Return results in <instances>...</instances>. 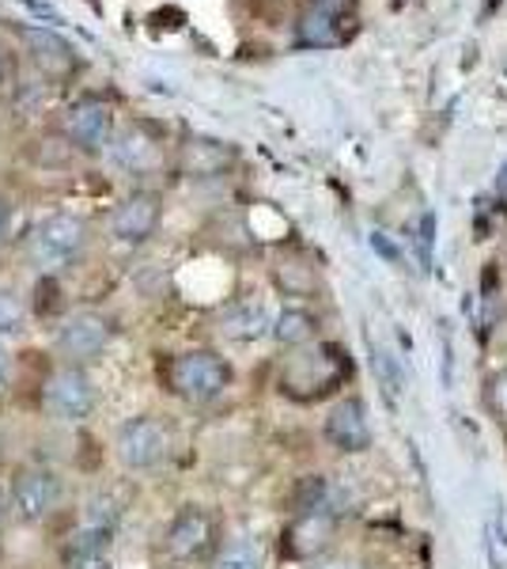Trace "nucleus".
Wrapping results in <instances>:
<instances>
[{"mask_svg":"<svg viewBox=\"0 0 507 569\" xmlns=\"http://www.w3.org/2000/svg\"><path fill=\"white\" fill-rule=\"evenodd\" d=\"M348 383H353V357L345 346L326 342V338L303 346V350H288L276 369V391L300 407L322 399L334 402L337 395H345Z\"/></svg>","mask_w":507,"mask_h":569,"instance_id":"f257e3e1","label":"nucleus"},{"mask_svg":"<svg viewBox=\"0 0 507 569\" xmlns=\"http://www.w3.org/2000/svg\"><path fill=\"white\" fill-rule=\"evenodd\" d=\"M155 383L186 407H212L235 388V365L212 346H186L155 361Z\"/></svg>","mask_w":507,"mask_h":569,"instance_id":"f03ea898","label":"nucleus"},{"mask_svg":"<svg viewBox=\"0 0 507 569\" xmlns=\"http://www.w3.org/2000/svg\"><path fill=\"white\" fill-rule=\"evenodd\" d=\"M8 498H12V525L42 528L64 512L69 501V482L58 467L50 463H20L8 475Z\"/></svg>","mask_w":507,"mask_h":569,"instance_id":"7ed1b4c3","label":"nucleus"},{"mask_svg":"<svg viewBox=\"0 0 507 569\" xmlns=\"http://www.w3.org/2000/svg\"><path fill=\"white\" fill-rule=\"evenodd\" d=\"M110 452L114 463L125 475H152L171 460L174 452V426L160 410H141L129 415L110 437Z\"/></svg>","mask_w":507,"mask_h":569,"instance_id":"20e7f679","label":"nucleus"},{"mask_svg":"<svg viewBox=\"0 0 507 569\" xmlns=\"http://www.w3.org/2000/svg\"><path fill=\"white\" fill-rule=\"evenodd\" d=\"M125 498L114 490V486H99L91 490L77 509V520H72L69 536L61 543V562H72V558H88V555H110L118 531H122L125 520Z\"/></svg>","mask_w":507,"mask_h":569,"instance_id":"39448f33","label":"nucleus"},{"mask_svg":"<svg viewBox=\"0 0 507 569\" xmlns=\"http://www.w3.org/2000/svg\"><path fill=\"white\" fill-rule=\"evenodd\" d=\"M220 517L209 505L186 501L168 517V525L160 528V555L171 566H201L220 555Z\"/></svg>","mask_w":507,"mask_h":569,"instance_id":"423d86ee","label":"nucleus"},{"mask_svg":"<svg viewBox=\"0 0 507 569\" xmlns=\"http://www.w3.org/2000/svg\"><path fill=\"white\" fill-rule=\"evenodd\" d=\"M118 335H122V327H118V319L110 311L77 308V311H64L58 319L50 346L58 365H84V369H91V365H99L114 350Z\"/></svg>","mask_w":507,"mask_h":569,"instance_id":"0eeeda50","label":"nucleus"},{"mask_svg":"<svg viewBox=\"0 0 507 569\" xmlns=\"http://www.w3.org/2000/svg\"><path fill=\"white\" fill-rule=\"evenodd\" d=\"M39 410L53 426H88L99 410V383L84 365H58L39 383Z\"/></svg>","mask_w":507,"mask_h":569,"instance_id":"6e6552de","label":"nucleus"},{"mask_svg":"<svg viewBox=\"0 0 507 569\" xmlns=\"http://www.w3.org/2000/svg\"><path fill=\"white\" fill-rule=\"evenodd\" d=\"M91 240V228L84 217L77 213H53L34 224V232L27 236V262L42 273V278H58L69 273L72 266L84 259Z\"/></svg>","mask_w":507,"mask_h":569,"instance_id":"1a4fd4ad","label":"nucleus"},{"mask_svg":"<svg viewBox=\"0 0 507 569\" xmlns=\"http://www.w3.org/2000/svg\"><path fill=\"white\" fill-rule=\"evenodd\" d=\"M322 437H326V445L341 456H364L367 448L375 445V429H372V415H367L364 395H356V391L337 395L326 407V418H322Z\"/></svg>","mask_w":507,"mask_h":569,"instance_id":"9d476101","label":"nucleus"},{"mask_svg":"<svg viewBox=\"0 0 507 569\" xmlns=\"http://www.w3.org/2000/svg\"><path fill=\"white\" fill-rule=\"evenodd\" d=\"M163 217V201L149 194V190H136V194L122 198L110 213V240L122 247H141L149 243L160 228Z\"/></svg>","mask_w":507,"mask_h":569,"instance_id":"9b49d317","label":"nucleus"},{"mask_svg":"<svg viewBox=\"0 0 507 569\" xmlns=\"http://www.w3.org/2000/svg\"><path fill=\"white\" fill-rule=\"evenodd\" d=\"M337 536V509L334 505H322V509H303L292 512V525L284 528V555L288 558H307L322 555Z\"/></svg>","mask_w":507,"mask_h":569,"instance_id":"f8f14e48","label":"nucleus"},{"mask_svg":"<svg viewBox=\"0 0 507 569\" xmlns=\"http://www.w3.org/2000/svg\"><path fill=\"white\" fill-rule=\"evenodd\" d=\"M220 335L227 342H239V346H251V342H262V338L273 335V316L262 300H235L220 311Z\"/></svg>","mask_w":507,"mask_h":569,"instance_id":"ddd939ff","label":"nucleus"},{"mask_svg":"<svg viewBox=\"0 0 507 569\" xmlns=\"http://www.w3.org/2000/svg\"><path fill=\"white\" fill-rule=\"evenodd\" d=\"M273 342L281 350H303L322 338V319L307 305H288L273 316Z\"/></svg>","mask_w":507,"mask_h":569,"instance_id":"4468645a","label":"nucleus"},{"mask_svg":"<svg viewBox=\"0 0 507 569\" xmlns=\"http://www.w3.org/2000/svg\"><path fill=\"white\" fill-rule=\"evenodd\" d=\"M72 141L88 152H99L110 144V110L103 103H80L69 110V122H64Z\"/></svg>","mask_w":507,"mask_h":569,"instance_id":"2eb2a0df","label":"nucleus"},{"mask_svg":"<svg viewBox=\"0 0 507 569\" xmlns=\"http://www.w3.org/2000/svg\"><path fill=\"white\" fill-rule=\"evenodd\" d=\"M27 319H31L27 297H20L12 284H0V342H20L27 335Z\"/></svg>","mask_w":507,"mask_h":569,"instance_id":"dca6fc26","label":"nucleus"},{"mask_svg":"<svg viewBox=\"0 0 507 569\" xmlns=\"http://www.w3.org/2000/svg\"><path fill=\"white\" fill-rule=\"evenodd\" d=\"M107 156H110V160H114L122 171H141V168H149V163H152V144L144 141V133L125 130V133L110 137Z\"/></svg>","mask_w":507,"mask_h":569,"instance_id":"f3484780","label":"nucleus"},{"mask_svg":"<svg viewBox=\"0 0 507 569\" xmlns=\"http://www.w3.org/2000/svg\"><path fill=\"white\" fill-rule=\"evenodd\" d=\"M209 569H265L262 543L251 536H239V539H232V543L220 547V555L212 558Z\"/></svg>","mask_w":507,"mask_h":569,"instance_id":"a211bd4d","label":"nucleus"},{"mask_svg":"<svg viewBox=\"0 0 507 569\" xmlns=\"http://www.w3.org/2000/svg\"><path fill=\"white\" fill-rule=\"evenodd\" d=\"M276 284H281L284 297L315 300L318 273H315V266H307V262H281V266H276Z\"/></svg>","mask_w":507,"mask_h":569,"instance_id":"6ab92c4d","label":"nucleus"},{"mask_svg":"<svg viewBox=\"0 0 507 569\" xmlns=\"http://www.w3.org/2000/svg\"><path fill=\"white\" fill-rule=\"evenodd\" d=\"M481 407L496 426L507 429V365L493 369L481 380Z\"/></svg>","mask_w":507,"mask_h":569,"instance_id":"aec40b11","label":"nucleus"},{"mask_svg":"<svg viewBox=\"0 0 507 569\" xmlns=\"http://www.w3.org/2000/svg\"><path fill=\"white\" fill-rule=\"evenodd\" d=\"M334 23H337V12H334V8L315 4V12L303 16V27H300L303 42H315V46H322V42H334V39H337Z\"/></svg>","mask_w":507,"mask_h":569,"instance_id":"412c9836","label":"nucleus"},{"mask_svg":"<svg viewBox=\"0 0 507 569\" xmlns=\"http://www.w3.org/2000/svg\"><path fill=\"white\" fill-rule=\"evenodd\" d=\"M12 388H16V357L4 342H0V402L12 395Z\"/></svg>","mask_w":507,"mask_h":569,"instance_id":"4be33fe9","label":"nucleus"},{"mask_svg":"<svg viewBox=\"0 0 507 569\" xmlns=\"http://www.w3.org/2000/svg\"><path fill=\"white\" fill-rule=\"evenodd\" d=\"M61 569H114V555H88V558H72V562H61Z\"/></svg>","mask_w":507,"mask_h":569,"instance_id":"5701e85b","label":"nucleus"},{"mask_svg":"<svg viewBox=\"0 0 507 569\" xmlns=\"http://www.w3.org/2000/svg\"><path fill=\"white\" fill-rule=\"evenodd\" d=\"M12 525V498H8V482H0V531Z\"/></svg>","mask_w":507,"mask_h":569,"instance_id":"b1692460","label":"nucleus"},{"mask_svg":"<svg viewBox=\"0 0 507 569\" xmlns=\"http://www.w3.org/2000/svg\"><path fill=\"white\" fill-rule=\"evenodd\" d=\"M8 232H12V209H8V201L0 198V247L8 243Z\"/></svg>","mask_w":507,"mask_h":569,"instance_id":"393cba45","label":"nucleus"},{"mask_svg":"<svg viewBox=\"0 0 507 569\" xmlns=\"http://www.w3.org/2000/svg\"><path fill=\"white\" fill-rule=\"evenodd\" d=\"M496 187H500V194H507V163L500 168V179H496Z\"/></svg>","mask_w":507,"mask_h":569,"instance_id":"a878e982","label":"nucleus"},{"mask_svg":"<svg viewBox=\"0 0 507 569\" xmlns=\"http://www.w3.org/2000/svg\"><path fill=\"white\" fill-rule=\"evenodd\" d=\"M329 569H353V566H329Z\"/></svg>","mask_w":507,"mask_h":569,"instance_id":"bb28decb","label":"nucleus"},{"mask_svg":"<svg viewBox=\"0 0 507 569\" xmlns=\"http://www.w3.org/2000/svg\"><path fill=\"white\" fill-rule=\"evenodd\" d=\"M0 555H4V547H0Z\"/></svg>","mask_w":507,"mask_h":569,"instance_id":"cd10ccee","label":"nucleus"}]
</instances>
